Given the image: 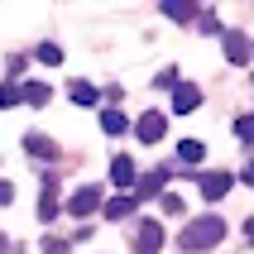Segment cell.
Masks as SVG:
<instances>
[{
	"mask_svg": "<svg viewBox=\"0 0 254 254\" xmlns=\"http://www.w3.org/2000/svg\"><path fill=\"white\" fill-rule=\"evenodd\" d=\"M197 106H201V91L183 82V86H178V96H173V111H183V115H187V111H197Z\"/></svg>",
	"mask_w": 254,
	"mask_h": 254,
	"instance_id": "cell-10",
	"label": "cell"
},
{
	"mask_svg": "<svg viewBox=\"0 0 254 254\" xmlns=\"http://www.w3.org/2000/svg\"><path fill=\"white\" fill-rule=\"evenodd\" d=\"M178 168H158V173H149V178H139V197H158L163 187H168V178Z\"/></svg>",
	"mask_w": 254,
	"mask_h": 254,
	"instance_id": "cell-8",
	"label": "cell"
},
{
	"mask_svg": "<svg viewBox=\"0 0 254 254\" xmlns=\"http://www.w3.org/2000/svg\"><path fill=\"white\" fill-rule=\"evenodd\" d=\"M245 235H250V240H254V216H250V221H245Z\"/></svg>",
	"mask_w": 254,
	"mask_h": 254,
	"instance_id": "cell-24",
	"label": "cell"
},
{
	"mask_svg": "<svg viewBox=\"0 0 254 254\" xmlns=\"http://www.w3.org/2000/svg\"><path fill=\"white\" fill-rule=\"evenodd\" d=\"M24 149L34 158H58V144L48 139V134H24Z\"/></svg>",
	"mask_w": 254,
	"mask_h": 254,
	"instance_id": "cell-9",
	"label": "cell"
},
{
	"mask_svg": "<svg viewBox=\"0 0 254 254\" xmlns=\"http://www.w3.org/2000/svg\"><path fill=\"white\" fill-rule=\"evenodd\" d=\"M19 101H24V96H19V86H0V106H19Z\"/></svg>",
	"mask_w": 254,
	"mask_h": 254,
	"instance_id": "cell-20",
	"label": "cell"
},
{
	"mask_svg": "<svg viewBox=\"0 0 254 254\" xmlns=\"http://www.w3.org/2000/svg\"><path fill=\"white\" fill-rule=\"evenodd\" d=\"M245 183H250V187H254V163H250V168H245Z\"/></svg>",
	"mask_w": 254,
	"mask_h": 254,
	"instance_id": "cell-25",
	"label": "cell"
},
{
	"mask_svg": "<svg viewBox=\"0 0 254 254\" xmlns=\"http://www.w3.org/2000/svg\"><path fill=\"white\" fill-rule=\"evenodd\" d=\"M39 58L53 67V63H63V48H58V43H39Z\"/></svg>",
	"mask_w": 254,
	"mask_h": 254,
	"instance_id": "cell-19",
	"label": "cell"
},
{
	"mask_svg": "<svg viewBox=\"0 0 254 254\" xmlns=\"http://www.w3.org/2000/svg\"><path fill=\"white\" fill-rule=\"evenodd\" d=\"M19 96H24L29 106H48V96H53V86H43V82H24V86H19Z\"/></svg>",
	"mask_w": 254,
	"mask_h": 254,
	"instance_id": "cell-13",
	"label": "cell"
},
{
	"mask_svg": "<svg viewBox=\"0 0 254 254\" xmlns=\"http://www.w3.org/2000/svg\"><path fill=\"white\" fill-rule=\"evenodd\" d=\"M158 206H163L168 216H183V211H187V206H183V197H173V192H163V197H158Z\"/></svg>",
	"mask_w": 254,
	"mask_h": 254,
	"instance_id": "cell-18",
	"label": "cell"
},
{
	"mask_svg": "<svg viewBox=\"0 0 254 254\" xmlns=\"http://www.w3.org/2000/svg\"><path fill=\"white\" fill-rule=\"evenodd\" d=\"M230 192V173H206V178H201V197L206 201H221Z\"/></svg>",
	"mask_w": 254,
	"mask_h": 254,
	"instance_id": "cell-7",
	"label": "cell"
},
{
	"mask_svg": "<svg viewBox=\"0 0 254 254\" xmlns=\"http://www.w3.org/2000/svg\"><path fill=\"white\" fill-rule=\"evenodd\" d=\"M101 129H106V134H125L129 120H125L120 111H101Z\"/></svg>",
	"mask_w": 254,
	"mask_h": 254,
	"instance_id": "cell-15",
	"label": "cell"
},
{
	"mask_svg": "<svg viewBox=\"0 0 254 254\" xmlns=\"http://www.w3.org/2000/svg\"><path fill=\"white\" fill-rule=\"evenodd\" d=\"M43 254H67V240H58V235H48V240H43Z\"/></svg>",
	"mask_w": 254,
	"mask_h": 254,
	"instance_id": "cell-22",
	"label": "cell"
},
{
	"mask_svg": "<svg viewBox=\"0 0 254 254\" xmlns=\"http://www.w3.org/2000/svg\"><path fill=\"white\" fill-rule=\"evenodd\" d=\"M10 201H14V187H10V183H0V206H10Z\"/></svg>",
	"mask_w": 254,
	"mask_h": 254,
	"instance_id": "cell-23",
	"label": "cell"
},
{
	"mask_svg": "<svg viewBox=\"0 0 254 254\" xmlns=\"http://www.w3.org/2000/svg\"><path fill=\"white\" fill-rule=\"evenodd\" d=\"M96 206H101V187H77V192H72V201H67L72 216H91Z\"/></svg>",
	"mask_w": 254,
	"mask_h": 254,
	"instance_id": "cell-5",
	"label": "cell"
},
{
	"mask_svg": "<svg viewBox=\"0 0 254 254\" xmlns=\"http://www.w3.org/2000/svg\"><path fill=\"white\" fill-rule=\"evenodd\" d=\"M67 96L77 101V106H96V101H101V91H96L91 82H72V86H67Z\"/></svg>",
	"mask_w": 254,
	"mask_h": 254,
	"instance_id": "cell-14",
	"label": "cell"
},
{
	"mask_svg": "<svg viewBox=\"0 0 254 254\" xmlns=\"http://www.w3.org/2000/svg\"><path fill=\"white\" fill-rule=\"evenodd\" d=\"M158 10L168 14V19H178V24H187V19H192V14H201L197 5H183V0H163V5H158Z\"/></svg>",
	"mask_w": 254,
	"mask_h": 254,
	"instance_id": "cell-12",
	"label": "cell"
},
{
	"mask_svg": "<svg viewBox=\"0 0 254 254\" xmlns=\"http://www.w3.org/2000/svg\"><path fill=\"white\" fill-rule=\"evenodd\" d=\"M134 134H139L144 144H158V139H163V134H168V120H163V115H158V111H144L139 120H134Z\"/></svg>",
	"mask_w": 254,
	"mask_h": 254,
	"instance_id": "cell-3",
	"label": "cell"
},
{
	"mask_svg": "<svg viewBox=\"0 0 254 254\" xmlns=\"http://www.w3.org/2000/svg\"><path fill=\"white\" fill-rule=\"evenodd\" d=\"M221 240H226V221L221 216H197V221L183 226V250L187 254H201V250H211Z\"/></svg>",
	"mask_w": 254,
	"mask_h": 254,
	"instance_id": "cell-1",
	"label": "cell"
},
{
	"mask_svg": "<svg viewBox=\"0 0 254 254\" xmlns=\"http://www.w3.org/2000/svg\"><path fill=\"white\" fill-rule=\"evenodd\" d=\"M178 158H183V163H201V158H206V149H201L197 139H183V149H178Z\"/></svg>",
	"mask_w": 254,
	"mask_h": 254,
	"instance_id": "cell-17",
	"label": "cell"
},
{
	"mask_svg": "<svg viewBox=\"0 0 254 254\" xmlns=\"http://www.w3.org/2000/svg\"><path fill=\"white\" fill-rule=\"evenodd\" d=\"M134 206H139L134 197H111V201H106V216H111V221H129Z\"/></svg>",
	"mask_w": 254,
	"mask_h": 254,
	"instance_id": "cell-11",
	"label": "cell"
},
{
	"mask_svg": "<svg viewBox=\"0 0 254 254\" xmlns=\"http://www.w3.org/2000/svg\"><path fill=\"white\" fill-rule=\"evenodd\" d=\"M58 216V173H43V197H39V221H53Z\"/></svg>",
	"mask_w": 254,
	"mask_h": 254,
	"instance_id": "cell-4",
	"label": "cell"
},
{
	"mask_svg": "<svg viewBox=\"0 0 254 254\" xmlns=\"http://www.w3.org/2000/svg\"><path fill=\"white\" fill-rule=\"evenodd\" d=\"M235 129H240V139L254 144V115H245V120H235Z\"/></svg>",
	"mask_w": 254,
	"mask_h": 254,
	"instance_id": "cell-21",
	"label": "cell"
},
{
	"mask_svg": "<svg viewBox=\"0 0 254 254\" xmlns=\"http://www.w3.org/2000/svg\"><path fill=\"white\" fill-rule=\"evenodd\" d=\"M111 178H115V187H129V183H134V163H129V158H115Z\"/></svg>",
	"mask_w": 254,
	"mask_h": 254,
	"instance_id": "cell-16",
	"label": "cell"
},
{
	"mask_svg": "<svg viewBox=\"0 0 254 254\" xmlns=\"http://www.w3.org/2000/svg\"><path fill=\"white\" fill-rule=\"evenodd\" d=\"M163 250V226L158 221H139L134 226V254H158Z\"/></svg>",
	"mask_w": 254,
	"mask_h": 254,
	"instance_id": "cell-2",
	"label": "cell"
},
{
	"mask_svg": "<svg viewBox=\"0 0 254 254\" xmlns=\"http://www.w3.org/2000/svg\"><path fill=\"white\" fill-rule=\"evenodd\" d=\"M221 48H226V58L235 63V67H240V63H250V39H245V34H235V29H226Z\"/></svg>",
	"mask_w": 254,
	"mask_h": 254,
	"instance_id": "cell-6",
	"label": "cell"
}]
</instances>
